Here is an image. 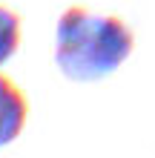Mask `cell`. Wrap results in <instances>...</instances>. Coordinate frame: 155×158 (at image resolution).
<instances>
[{"label": "cell", "instance_id": "1", "mask_svg": "<svg viewBox=\"0 0 155 158\" xmlns=\"http://www.w3.org/2000/svg\"><path fill=\"white\" fill-rule=\"evenodd\" d=\"M132 32L115 15H95L72 6L60 15L55 35V63L69 81L106 78L129 58Z\"/></svg>", "mask_w": 155, "mask_h": 158}, {"label": "cell", "instance_id": "2", "mask_svg": "<svg viewBox=\"0 0 155 158\" xmlns=\"http://www.w3.org/2000/svg\"><path fill=\"white\" fill-rule=\"evenodd\" d=\"M26 115H29V104L20 86L6 75H0V147L12 144L23 132Z\"/></svg>", "mask_w": 155, "mask_h": 158}, {"label": "cell", "instance_id": "3", "mask_svg": "<svg viewBox=\"0 0 155 158\" xmlns=\"http://www.w3.org/2000/svg\"><path fill=\"white\" fill-rule=\"evenodd\" d=\"M20 46V15L0 6V66L12 58Z\"/></svg>", "mask_w": 155, "mask_h": 158}]
</instances>
